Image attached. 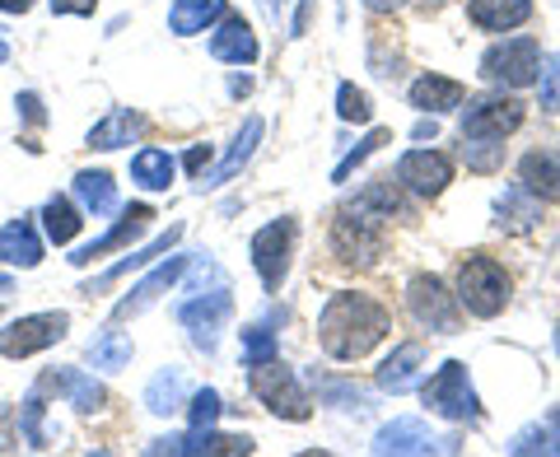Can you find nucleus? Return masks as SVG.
<instances>
[{
    "instance_id": "1",
    "label": "nucleus",
    "mask_w": 560,
    "mask_h": 457,
    "mask_svg": "<svg viewBox=\"0 0 560 457\" xmlns=\"http://www.w3.org/2000/svg\"><path fill=\"white\" fill-rule=\"evenodd\" d=\"M388 331H393V313L383 308L378 298L355 294V290H337L318 318V341L327 355L341 364L364 360Z\"/></svg>"
},
{
    "instance_id": "2",
    "label": "nucleus",
    "mask_w": 560,
    "mask_h": 457,
    "mask_svg": "<svg viewBox=\"0 0 560 457\" xmlns=\"http://www.w3.org/2000/svg\"><path fill=\"white\" fill-rule=\"evenodd\" d=\"M510 294H514V280L495 257L471 253L467 261H458V304L471 318H500L510 308Z\"/></svg>"
},
{
    "instance_id": "3",
    "label": "nucleus",
    "mask_w": 560,
    "mask_h": 457,
    "mask_svg": "<svg viewBox=\"0 0 560 457\" xmlns=\"http://www.w3.org/2000/svg\"><path fill=\"white\" fill-rule=\"evenodd\" d=\"M383 248H388V220L374 215V210L346 206L331 220V257L346 261V267H374Z\"/></svg>"
},
{
    "instance_id": "4",
    "label": "nucleus",
    "mask_w": 560,
    "mask_h": 457,
    "mask_svg": "<svg viewBox=\"0 0 560 457\" xmlns=\"http://www.w3.org/2000/svg\"><path fill=\"white\" fill-rule=\"evenodd\" d=\"M248 368H253V374H248V388H253V397H257L271 415L294 420V425L313 415L308 397H304V388H300V378H294L280 360H261V364H248Z\"/></svg>"
},
{
    "instance_id": "5",
    "label": "nucleus",
    "mask_w": 560,
    "mask_h": 457,
    "mask_svg": "<svg viewBox=\"0 0 560 457\" xmlns=\"http://www.w3.org/2000/svg\"><path fill=\"white\" fill-rule=\"evenodd\" d=\"M537 70H541L537 38H504L486 47L481 57V80L504 84V90H528V84H537Z\"/></svg>"
},
{
    "instance_id": "6",
    "label": "nucleus",
    "mask_w": 560,
    "mask_h": 457,
    "mask_svg": "<svg viewBox=\"0 0 560 457\" xmlns=\"http://www.w3.org/2000/svg\"><path fill=\"white\" fill-rule=\"evenodd\" d=\"M407 308L411 318L425 331H440V337H453L463 327V304L458 294H448V285L440 276H411L407 285Z\"/></svg>"
},
{
    "instance_id": "7",
    "label": "nucleus",
    "mask_w": 560,
    "mask_h": 457,
    "mask_svg": "<svg viewBox=\"0 0 560 457\" xmlns=\"http://www.w3.org/2000/svg\"><path fill=\"white\" fill-rule=\"evenodd\" d=\"M420 397H425V407L444 420H481V401L471 392L463 360H448L430 383H420Z\"/></svg>"
},
{
    "instance_id": "8",
    "label": "nucleus",
    "mask_w": 560,
    "mask_h": 457,
    "mask_svg": "<svg viewBox=\"0 0 560 457\" xmlns=\"http://www.w3.org/2000/svg\"><path fill=\"white\" fill-rule=\"evenodd\" d=\"M294 238H300V224H294L290 215L261 224L253 234V267L261 276V285H267V294H276L280 285H285L290 257H294Z\"/></svg>"
},
{
    "instance_id": "9",
    "label": "nucleus",
    "mask_w": 560,
    "mask_h": 457,
    "mask_svg": "<svg viewBox=\"0 0 560 457\" xmlns=\"http://www.w3.org/2000/svg\"><path fill=\"white\" fill-rule=\"evenodd\" d=\"M528 108L514 94H481L463 108V140H504L523 127Z\"/></svg>"
},
{
    "instance_id": "10",
    "label": "nucleus",
    "mask_w": 560,
    "mask_h": 457,
    "mask_svg": "<svg viewBox=\"0 0 560 457\" xmlns=\"http://www.w3.org/2000/svg\"><path fill=\"white\" fill-rule=\"evenodd\" d=\"M145 453L150 457H160V453H173V457H243V453H253V438L248 434H215V425H191V434L154 438Z\"/></svg>"
},
{
    "instance_id": "11",
    "label": "nucleus",
    "mask_w": 560,
    "mask_h": 457,
    "mask_svg": "<svg viewBox=\"0 0 560 457\" xmlns=\"http://www.w3.org/2000/svg\"><path fill=\"white\" fill-rule=\"evenodd\" d=\"M70 318L66 313H28V318H14L5 331H0V355L5 360H28L38 350L57 345L66 337Z\"/></svg>"
},
{
    "instance_id": "12",
    "label": "nucleus",
    "mask_w": 560,
    "mask_h": 457,
    "mask_svg": "<svg viewBox=\"0 0 560 457\" xmlns=\"http://www.w3.org/2000/svg\"><path fill=\"white\" fill-rule=\"evenodd\" d=\"M397 183L416 191V197H444L448 183H453V160L444 150H411V154H401L397 160Z\"/></svg>"
},
{
    "instance_id": "13",
    "label": "nucleus",
    "mask_w": 560,
    "mask_h": 457,
    "mask_svg": "<svg viewBox=\"0 0 560 457\" xmlns=\"http://www.w3.org/2000/svg\"><path fill=\"white\" fill-rule=\"evenodd\" d=\"M234 313V298H230V285H220L215 294H197V298H187V304L178 308V323L191 331V341H197V350H215V337H220V327L224 318Z\"/></svg>"
},
{
    "instance_id": "14",
    "label": "nucleus",
    "mask_w": 560,
    "mask_h": 457,
    "mask_svg": "<svg viewBox=\"0 0 560 457\" xmlns=\"http://www.w3.org/2000/svg\"><path fill=\"white\" fill-rule=\"evenodd\" d=\"M374 453H458V438H453V434H434L425 420L401 415V420H393V425L378 430Z\"/></svg>"
},
{
    "instance_id": "15",
    "label": "nucleus",
    "mask_w": 560,
    "mask_h": 457,
    "mask_svg": "<svg viewBox=\"0 0 560 457\" xmlns=\"http://www.w3.org/2000/svg\"><path fill=\"white\" fill-rule=\"evenodd\" d=\"M150 220H154V206H145V201L127 206V210H121V220L108 228V234H103V238H94L90 248H80V253L70 257V261H75V267H90V261L108 257V253H127L131 243H136V238H140V234H145V228H150Z\"/></svg>"
},
{
    "instance_id": "16",
    "label": "nucleus",
    "mask_w": 560,
    "mask_h": 457,
    "mask_svg": "<svg viewBox=\"0 0 560 457\" xmlns=\"http://www.w3.org/2000/svg\"><path fill=\"white\" fill-rule=\"evenodd\" d=\"M257 33L243 14H220V28L210 33V57L224 66H253L257 61Z\"/></svg>"
},
{
    "instance_id": "17",
    "label": "nucleus",
    "mask_w": 560,
    "mask_h": 457,
    "mask_svg": "<svg viewBox=\"0 0 560 457\" xmlns=\"http://www.w3.org/2000/svg\"><path fill=\"white\" fill-rule=\"evenodd\" d=\"M0 261H5V267H20V271H33L43 261V238H38L33 215H20L0 228Z\"/></svg>"
},
{
    "instance_id": "18",
    "label": "nucleus",
    "mask_w": 560,
    "mask_h": 457,
    "mask_svg": "<svg viewBox=\"0 0 560 457\" xmlns=\"http://www.w3.org/2000/svg\"><path fill=\"white\" fill-rule=\"evenodd\" d=\"M537 220H541V201L523 183L504 187L495 197V228H500V234H528Z\"/></svg>"
},
{
    "instance_id": "19",
    "label": "nucleus",
    "mask_w": 560,
    "mask_h": 457,
    "mask_svg": "<svg viewBox=\"0 0 560 457\" xmlns=\"http://www.w3.org/2000/svg\"><path fill=\"white\" fill-rule=\"evenodd\" d=\"M467 20L481 33H510L533 20V0H467Z\"/></svg>"
},
{
    "instance_id": "20",
    "label": "nucleus",
    "mask_w": 560,
    "mask_h": 457,
    "mask_svg": "<svg viewBox=\"0 0 560 457\" xmlns=\"http://www.w3.org/2000/svg\"><path fill=\"white\" fill-rule=\"evenodd\" d=\"M38 388L70 397V407H75L80 415L103 411V388H98V383H94L90 374H80V368H51V374H43Z\"/></svg>"
},
{
    "instance_id": "21",
    "label": "nucleus",
    "mask_w": 560,
    "mask_h": 457,
    "mask_svg": "<svg viewBox=\"0 0 560 457\" xmlns=\"http://www.w3.org/2000/svg\"><path fill=\"white\" fill-rule=\"evenodd\" d=\"M420 364H425V345H420V341H407V345H397L393 355L378 364L374 383H378L383 392H411V388H416V378H420Z\"/></svg>"
},
{
    "instance_id": "22",
    "label": "nucleus",
    "mask_w": 560,
    "mask_h": 457,
    "mask_svg": "<svg viewBox=\"0 0 560 457\" xmlns=\"http://www.w3.org/2000/svg\"><path fill=\"white\" fill-rule=\"evenodd\" d=\"M187 267H191V257H168V267H160L154 276H145V280H140V285H136L127 298H121L113 318L121 323V318H131V313H140V308H150V304H154V298H160L164 290H173V285H178V276H183Z\"/></svg>"
},
{
    "instance_id": "23",
    "label": "nucleus",
    "mask_w": 560,
    "mask_h": 457,
    "mask_svg": "<svg viewBox=\"0 0 560 457\" xmlns=\"http://www.w3.org/2000/svg\"><path fill=\"white\" fill-rule=\"evenodd\" d=\"M518 183L528 187L541 206L560 201V160H556L551 150H533V154H523V160H518Z\"/></svg>"
},
{
    "instance_id": "24",
    "label": "nucleus",
    "mask_w": 560,
    "mask_h": 457,
    "mask_svg": "<svg viewBox=\"0 0 560 457\" xmlns=\"http://www.w3.org/2000/svg\"><path fill=\"white\" fill-rule=\"evenodd\" d=\"M463 98H467V90H463L458 80H448V75H420L411 84V108L430 113V117L463 108Z\"/></svg>"
},
{
    "instance_id": "25",
    "label": "nucleus",
    "mask_w": 560,
    "mask_h": 457,
    "mask_svg": "<svg viewBox=\"0 0 560 457\" xmlns=\"http://www.w3.org/2000/svg\"><path fill=\"white\" fill-rule=\"evenodd\" d=\"M183 238V224H168V234H160V238H154V243H145V248H136V253H127V261H117V267H108V271H103L98 280H90V285H84L80 294H94V290H108V285H117V280L121 276H131V271H140V267H145V261L150 257H160V253H168L173 248V243H178Z\"/></svg>"
},
{
    "instance_id": "26",
    "label": "nucleus",
    "mask_w": 560,
    "mask_h": 457,
    "mask_svg": "<svg viewBox=\"0 0 560 457\" xmlns=\"http://www.w3.org/2000/svg\"><path fill=\"white\" fill-rule=\"evenodd\" d=\"M257 140H261V117H248L243 121V131L234 136V145H230V154L220 160V168L210 173V178H201V187H224V183H234L238 173H243V164L253 160V150H257Z\"/></svg>"
},
{
    "instance_id": "27",
    "label": "nucleus",
    "mask_w": 560,
    "mask_h": 457,
    "mask_svg": "<svg viewBox=\"0 0 560 457\" xmlns=\"http://www.w3.org/2000/svg\"><path fill=\"white\" fill-rule=\"evenodd\" d=\"M75 201L84 206V215H94V220L113 215L117 210V183L103 168H84V173H75Z\"/></svg>"
},
{
    "instance_id": "28",
    "label": "nucleus",
    "mask_w": 560,
    "mask_h": 457,
    "mask_svg": "<svg viewBox=\"0 0 560 457\" xmlns=\"http://www.w3.org/2000/svg\"><path fill=\"white\" fill-rule=\"evenodd\" d=\"M140 131H145V117L131 113V108H113V113L90 131V150H121V145H131Z\"/></svg>"
},
{
    "instance_id": "29",
    "label": "nucleus",
    "mask_w": 560,
    "mask_h": 457,
    "mask_svg": "<svg viewBox=\"0 0 560 457\" xmlns=\"http://www.w3.org/2000/svg\"><path fill=\"white\" fill-rule=\"evenodd\" d=\"M224 14V0H173L168 10V28L178 38H191V33H206Z\"/></svg>"
},
{
    "instance_id": "30",
    "label": "nucleus",
    "mask_w": 560,
    "mask_h": 457,
    "mask_svg": "<svg viewBox=\"0 0 560 457\" xmlns=\"http://www.w3.org/2000/svg\"><path fill=\"white\" fill-rule=\"evenodd\" d=\"M183 401H187L183 368H160V374L150 378V388H145V407L154 415H173V411H183Z\"/></svg>"
},
{
    "instance_id": "31",
    "label": "nucleus",
    "mask_w": 560,
    "mask_h": 457,
    "mask_svg": "<svg viewBox=\"0 0 560 457\" xmlns=\"http://www.w3.org/2000/svg\"><path fill=\"white\" fill-rule=\"evenodd\" d=\"M173 173H178V164H173V154L168 150H140L136 160H131V183H140L145 191H168L173 183Z\"/></svg>"
},
{
    "instance_id": "32",
    "label": "nucleus",
    "mask_w": 560,
    "mask_h": 457,
    "mask_svg": "<svg viewBox=\"0 0 560 457\" xmlns=\"http://www.w3.org/2000/svg\"><path fill=\"white\" fill-rule=\"evenodd\" d=\"M80 210H75V201L70 197H47V206H43V228H47V238L57 243V248H66V243H75V234H80Z\"/></svg>"
},
{
    "instance_id": "33",
    "label": "nucleus",
    "mask_w": 560,
    "mask_h": 457,
    "mask_svg": "<svg viewBox=\"0 0 560 457\" xmlns=\"http://www.w3.org/2000/svg\"><path fill=\"white\" fill-rule=\"evenodd\" d=\"M90 364L103 368V374H117V368L131 364V337L121 331H103V337L90 341Z\"/></svg>"
},
{
    "instance_id": "34",
    "label": "nucleus",
    "mask_w": 560,
    "mask_h": 457,
    "mask_svg": "<svg viewBox=\"0 0 560 457\" xmlns=\"http://www.w3.org/2000/svg\"><path fill=\"white\" fill-rule=\"evenodd\" d=\"M350 206H360V210H374V215H383V220H393V215H401V187L393 183V178H374L370 187L360 191Z\"/></svg>"
},
{
    "instance_id": "35",
    "label": "nucleus",
    "mask_w": 560,
    "mask_h": 457,
    "mask_svg": "<svg viewBox=\"0 0 560 457\" xmlns=\"http://www.w3.org/2000/svg\"><path fill=\"white\" fill-rule=\"evenodd\" d=\"M388 140H393V131H383V127H374V131H370V136H364V140H360V145H355V150H350V154H346V160L337 164V173H331V183H350V173H355V168H360L364 160H370V154H374V150H383V145H388Z\"/></svg>"
},
{
    "instance_id": "36",
    "label": "nucleus",
    "mask_w": 560,
    "mask_h": 457,
    "mask_svg": "<svg viewBox=\"0 0 560 457\" xmlns=\"http://www.w3.org/2000/svg\"><path fill=\"white\" fill-rule=\"evenodd\" d=\"M318 392L327 407H341V411H360V407H370V392L355 388V383H337V378H323L318 383Z\"/></svg>"
},
{
    "instance_id": "37",
    "label": "nucleus",
    "mask_w": 560,
    "mask_h": 457,
    "mask_svg": "<svg viewBox=\"0 0 560 457\" xmlns=\"http://www.w3.org/2000/svg\"><path fill=\"white\" fill-rule=\"evenodd\" d=\"M463 164L471 168V173H495L500 164H504V145H495V140H463Z\"/></svg>"
},
{
    "instance_id": "38",
    "label": "nucleus",
    "mask_w": 560,
    "mask_h": 457,
    "mask_svg": "<svg viewBox=\"0 0 560 457\" xmlns=\"http://www.w3.org/2000/svg\"><path fill=\"white\" fill-rule=\"evenodd\" d=\"M537 90H541V108H547V113H560V51H551V57H541Z\"/></svg>"
},
{
    "instance_id": "39",
    "label": "nucleus",
    "mask_w": 560,
    "mask_h": 457,
    "mask_svg": "<svg viewBox=\"0 0 560 457\" xmlns=\"http://www.w3.org/2000/svg\"><path fill=\"white\" fill-rule=\"evenodd\" d=\"M20 430L33 448H47V434H43V388H33L24 397V411H20Z\"/></svg>"
},
{
    "instance_id": "40",
    "label": "nucleus",
    "mask_w": 560,
    "mask_h": 457,
    "mask_svg": "<svg viewBox=\"0 0 560 457\" xmlns=\"http://www.w3.org/2000/svg\"><path fill=\"white\" fill-rule=\"evenodd\" d=\"M337 117L341 121H370L374 117L370 94L355 90V84H341V90H337Z\"/></svg>"
},
{
    "instance_id": "41",
    "label": "nucleus",
    "mask_w": 560,
    "mask_h": 457,
    "mask_svg": "<svg viewBox=\"0 0 560 457\" xmlns=\"http://www.w3.org/2000/svg\"><path fill=\"white\" fill-rule=\"evenodd\" d=\"M510 453H560V415H551V430H528L518 434Z\"/></svg>"
},
{
    "instance_id": "42",
    "label": "nucleus",
    "mask_w": 560,
    "mask_h": 457,
    "mask_svg": "<svg viewBox=\"0 0 560 457\" xmlns=\"http://www.w3.org/2000/svg\"><path fill=\"white\" fill-rule=\"evenodd\" d=\"M243 360L248 364H261V360H276V337H271V327H243Z\"/></svg>"
},
{
    "instance_id": "43",
    "label": "nucleus",
    "mask_w": 560,
    "mask_h": 457,
    "mask_svg": "<svg viewBox=\"0 0 560 457\" xmlns=\"http://www.w3.org/2000/svg\"><path fill=\"white\" fill-rule=\"evenodd\" d=\"M187 415H191V425H215V420L224 415V401H220V392H210V388H201L197 397H191V407H187Z\"/></svg>"
},
{
    "instance_id": "44",
    "label": "nucleus",
    "mask_w": 560,
    "mask_h": 457,
    "mask_svg": "<svg viewBox=\"0 0 560 457\" xmlns=\"http://www.w3.org/2000/svg\"><path fill=\"white\" fill-rule=\"evenodd\" d=\"M14 108H20V117L28 121V127H43V121H47V113H43V98L38 94H20V98H14Z\"/></svg>"
},
{
    "instance_id": "45",
    "label": "nucleus",
    "mask_w": 560,
    "mask_h": 457,
    "mask_svg": "<svg viewBox=\"0 0 560 457\" xmlns=\"http://www.w3.org/2000/svg\"><path fill=\"white\" fill-rule=\"evenodd\" d=\"M98 0H51V14H94Z\"/></svg>"
},
{
    "instance_id": "46",
    "label": "nucleus",
    "mask_w": 560,
    "mask_h": 457,
    "mask_svg": "<svg viewBox=\"0 0 560 457\" xmlns=\"http://www.w3.org/2000/svg\"><path fill=\"white\" fill-rule=\"evenodd\" d=\"M183 164H187V173H197V178H201V168L210 164V145H191Z\"/></svg>"
},
{
    "instance_id": "47",
    "label": "nucleus",
    "mask_w": 560,
    "mask_h": 457,
    "mask_svg": "<svg viewBox=\"0 0 560 457\" xmlns=\"http://www.w3.org/2000/svg\"><path fill=\"white\" fill-rule=\"evenodd\" d=\"M308 14H313V0H300V14H294V38L308 33Z\"/></svg>"
},
{
    "instance_id": "48",
    "label": "nucleus",
    "mask_w": 560,
    "mask_h": 457,
    "mask_svg": "<svg viewBox=\"0 0 560 457\" xmlns=\"http://www.w3.org/2000/svg\"><path fill=\"white\" fill-rule=\"evenodd\" d=\"M364 5H370L374 14H397L401 5H407V0H364Z\"/></svg>"
},
{
    "instance_id": "49",
    "label": "nucleus",
    "mask_w": 560,
    "mask_h": 457,
    "mask_svg": "<svg viewBox=\"0 0 560 457\" xmlns=\"http://www.w3.org/2000/svg\"><path fill=\"white\" fill-rule=\"evenodd\" d=\"M33 0H0V14H28Z\"/></svg>"
},
{
    "instance_id": "50",
    "label": "nucleus",
    "mask_w": 560,
    "mask_h": 457,
    "mask_svg": "<svg viewBox=\"0 0 560 457\" xmlns=\"http://www.w3.org/2000/svg\"><path fill=\"white\" fill-rule=\"evenodd\" d=\"M434 131H440V127H434V117H430V121H420V127H416V140H434Z\"/></svg>"
},
{
    "instance_id": "51",
    "label": "nucleus",
    "mask_w": 560,
    "mask_h": 457,
    "mask_svg": "<svg viewBox=\"0 0 560 457\" xmlns=\"http://www.w3.org/2000/svg\"><path fill=\"white\" fill-rule=\"evenodd\" d=\"M230 90H234V94H248V90H253V80H248V75H234V80H230Z\"/></svg>"
},
{
    "instance_id": "52",
    "label": "nucleus",
    "mask_w": 560,
    "mask_h": 457,
    "mask_svg": "<svg viewBox=\"0 0 560 457\" xmlns=\"http://www.w3.org/2000/svg\"><path fill=\"white\" fill-rule=\"evenodd\" d=\"M420 5H425V10H444L448 0H420Z\"/></svg>"
},
{
    "instance_id": "53",
    "label": "nucleus",
    "mask_w": 560,
    "mask_h": 457,
    "mask_svg": "<svg viewBox=\"0 0 560 457\" xmlns=\"http://www.w3.org/2000/svg\"><path fill=\"white\" fill-rule=\"evenodd\" d=\"M5 290H10V276H5V271H0V294H5Z\"/></svg>"
},
{
    "instance_id": "54",
    "label": "nucleus",
    "mask_w": 560,
    "mask_h": 457,
    "mask_svg": "<svg viewBox=\"0 0 560 457\" xmlns=\"http://www.w3.org/2000/svg\"><path fill=\"white\" fill-rule=\"evenodd\" d=\"M556 350H560V323H556Z\"/></svg>"
}]
</instances>
